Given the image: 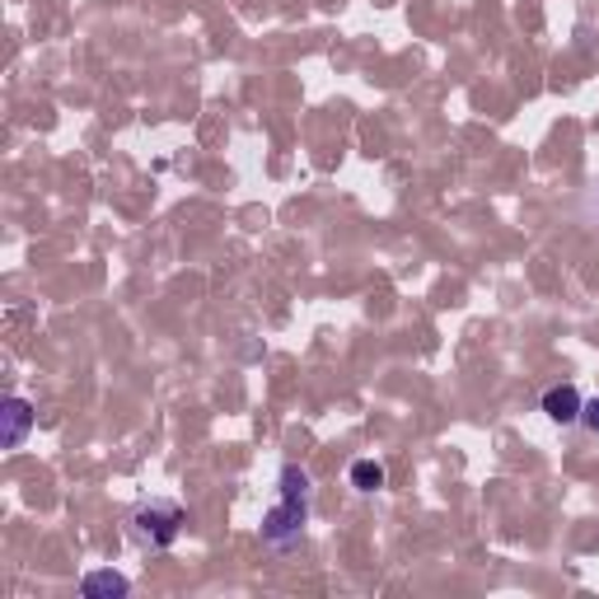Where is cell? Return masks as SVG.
Returning a JSON list of instances; mask_svg holds the SVG:
<instances>
[{"mask_svg": "<svg viewBox=\"0 0 599 599\" xmlns=\"http://www.w3.org/2000/svg\"><path fill=\"white\" fill-rule=\"evenodd\" d=\"M581 421H586V427H590V431L599 436V398H590V403L581 408Z\"/></svg>", "mask_w": 599, "mask_h": 599, "instance_id": "7", "label": "cell"}, {"mask_svg": "<svg viewBox=\"0 0 599 599\" xmlns=\"http://www.w3.org/2000/svg\"><path fill=\"white\" fill-rule=\"evenodd\" d=\"M131 590V581L113 567H99V571H84L80 576V595L84 599H122Z\"/></svg>", "mask_w": 599, "mask_h": 599, "instance_id": "3", "label": "cell"}, {"mask_svg": "<svg viewBox=\"0 0 599 599\" xmlns=\"http://www.w3.org/2000/svg\"><path fill=\"white\" fill-rule=\"evenodd\" d=\"M131 525H137V539L141 543L169 548L173 539H179V529H183V506L179 501H146L137 516H131Z\"/></svg>", "mask_w": 599, "mask_h": 599, "instance_id": "2", "label": "cell"}, {"mask_svg": "<svg viewBox=\"0 0 599 599\" xmlns=\"http://www.w3.org/2000/svg\"><path fill=\"white\" fill-rule=\"evenodd\" d=\"M351 487H357V492H380L385 469L375 459H357V463H351Z\"/></svg>", "mask_w": 599, "mask_h": 599, "instance_id": "6", "label": "cell"}, {"mask_svg": "<svg viewBox=\"0 0 599 599\" xmlns=\"http://www.w3.org/2000/svg\"><path fill=\"white\" fill-rule=\"evenodd\" d=\"M581 393H576V385H552L543 393V412L558 421V427H571V421H581Z\"/></svg>", "mask_w": 599, "mask_h": 599, "instance_id": "4", "label": "cell"}, {"mask_svg": "<svg viewBox=\"0 0 599 599\" xmlns=\"http://www.w3.org/2000/svg\"><path fill=\"white\" fill-rule=\"evenodd\" d=\"M29 427H33L29 398H10V403H6V450H19V446H24Z\"/></svg>", "mask_w": 599, "mask_h": 599, "instance_id": "5", "label": "cell"}, {"mask_svg": "<svg viewBox=\"0 0 599 599\" xmlns=\"http://www.w3.org/2000/svg\"><path fill=\"white\" fill-rule=\"evenodd\" d=\"M305 525H309V473L300 469V463H286L281 469V497L268 516H262V543L277 548V552L296 548Z\"/></svg>", "mask_w": 599, "mask_h": 599, "instance_id": "1", "label": "cell"}]
</instances>
